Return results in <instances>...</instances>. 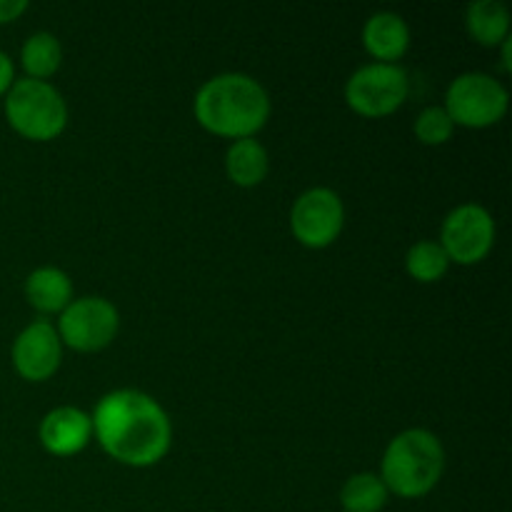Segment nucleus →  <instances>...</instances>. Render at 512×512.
Returning a JSON list of instances; mask_svg holds the SVG:
<instances>
[{"label": "nucleus", "instance_id": "7", "mask_svg": "<svg viewBox=\"0 0 512 512\" xmlns=\"http://www.w3.org/2000/svg\"><path fill=\"white\" fill-rule=\"evenodd\" d=\"M120 328V315L110 300L88 295L78 298L60 313L58 338L78 353H98L115 340Z\"/></svg>", "mask_w": 512, "mask_h": 512}, {"label": "nucleus", "instance_id": "13", "mask_svg": "<svg viewBox=\"0 0 512 512\" xmlns=\"http://www.w3.org/2000/svg\"><path fill=\"white\" fill-rule=\"evenodd\" d=\"M25 298H28L30 308H35L43 315L63 313L70 303H73V283H70L68 273L60 268H45L33 270L25 280Z\"/></svg>", "mask_w": 512, "mask_h": 512}, {"label": "nucleus", "instance_id": "17", "mask_svg": "<svg viewBox=\"0 0 512 512\" xmlns=\"http://www.w3.org/2000/svg\"><path fill=\"white\" fill-rule=\"evenodd\" d=\"M388 488L375 473H358L345 480L340 505L345 512H380L388 505Z\"/></svg>", "mask_w": 512, "mask_h": 512}, {"label": "nucleus", "instance_id": "10", "mask_svg": "<svg viewBox=\"0 0 512 512\" xmlns=\"http://www.w3.org/2000/svg\"><path fill=\"white\" fill-rule=\"evenodd\" d=\"M63 360V343L48 320H33L13 343V365L28 383H45L53 378Z\"/></svg>", "mask_w": 512, "mask_h": 512}, {"label": "nucleus", "instance_id": "11", "mask_svg": "<svg viewBox=\"0 0 512 512\" xmlns=\"http://www.w3.org/2000/svg\"><path fill=\"white\" fill-rule=\"evenodd\" d=\"M90 440H93V420L73 405H60L50 410L40 423V443L50 455H58V458L78 455L80 450L88 448Z\"/></svg>", "mask_w": 512, "mask_h": 512}, {"label": "nucleus", "instance_id": "22", "mask_svg": "<svg viewBox=\"0 0 512 512\" xmlns=\"http://www.w3.org/2000/svg\"><path fill=\"white\" fill-rule=\"evenodd\" d=\"M503 65L505 73H512V60H510V38L503 43Z\"/></svg>", "mask_w": 512, "mask_h": 512}, {"label": "nucleus", "instance_id": "16", "mask_svg": "<svg viewBox=\"0 0 512 512\" xmlns=\"http://www.w3.org/2000/svg\"><path fill=\"white\" fill-rule=\"evenodd\" d=\"M20 63H23L25 73L33 80H48L50 75L58 73L60 63H63V48L60 40L53 33H35L25 40L23 50H20Z\"/></svg>", "mask_w": 512, "mask_h": 512}, {"label": "nucleus", "instance_id": "21", "mask_svg": "<svg viewBox=\"0 0 512 512\" xmlns=\"http://www.w3.org/2000/svg\"><path fill=\"white\" fill-rule=\"evenodd\" d=\"M13 83H15V65L13 60L0 50V95L8 93V90L13 88Z\"/></svg>", "mask_w": 512, "mask_h": 512}, {"label": "nucleus", "instance_id": "20", "mask_svg": "<svg viewBox=\"0 0 512 512\" xmlns=\"http://www.w3.org/2000/svg\"><path fill=\"white\" fill-rule=\"evenodd\" d=\"M28 10V3L25 0H0V25L13 23L20 15Z\"/></svg>", "mask_w": 512, "mask_h": 512}, {"label": "nucleus", "instance_id": "8", "mask_svg": "<svg viewBox=\"0 0 512 512\" xmlns=\"http://www.w3.org/2000/svg\"><path fill=\"white\" fill-rule=\"evenodd\" d=\"M440 245L450 263L478 265L490 255L495 245V220L488 208L478 203L458 205L440 230Z\"/></svg>", "mask_w": 512, "mask_h": 512}, {"label": "nucleus", "instance_id": "3", "mask_svg": "<svg viewBox=\"0 0 512 512\" xmlns=\"http://www.w3.org/2000/svg\"><path fill=\"white\" fill-rule=\"evenodd\" d=\"M445 470V450L438 435L423 428H410L395 435L385 448L380 480L388 493L405 500H418L433 493Z\"/></svg>", "mask_w": 512, "mask_h": 512}, {"label": "nucleus", "instance_id": "9", "mask_svg": "<svg viewBox=\"0 0 512 512\" xmlns=\"http://www.w3.org/2000/svg\"><path fill=\"white\" fill-rule=\"evenodd\" d=\"M345 225V205L330 188H310L290 210V230L295 240L310 250H323L340 238Z\"/></svg>", "mask_w": 512, "mask_h": 512}, {"label": "nucleus", "instance_id": "14", "mask_svg": "<svg viewBox=\"0 0 512 512\" xmlns=\"http://www.w3.org/2000/svg\"><path fill=\"white\" fill-rule=\"evenodd\" d=\"M270 158L263 143L255 138L233 140L225 153V173L238 188H258L268 178Z\"/></svg>", "mask_w": 512, "mask_h": 512}, {"label": "nucleus", "instance_id": "1", "mask_svg": "<svg viewBox=\"0 0 512 512\" xmlns=\"http://www.w3.org/2000/svg\"><path fill=\"white\" fill-rule=\"evenodd\" d=\"M93 435L100 448L128 468H150L168 455L173 425L163 405L140 390H113L95 405Z\"/></svg>", "mask_w": 512, "mask_h": 512}, {"label": "nucleus", "instance_id": "19", "mask_svg": "<svg viewBox=\"0 0 512 512\" xmlns=\"http://www.w3.org/2000/svg\"><path fill=\"white\" fill-rule=\"evenodd\" d=\"M455 133V123L450 120V115L445 113L443 105H430L423 113L415 118V138L423 145L430 148H438L445 145Z\"/></svg>", "mask_w": 512, "mask_h": 512}, {"label": "nucleus", "instance_id": "4", "mask_svg": "<svg viewBox=\"0 0 512 512\" xmlns=\"http://www.w3.org/2000/svg\"><path fill=\"white\" fill-rule=\"evenodd\" d=\"M5 118L23 138L48 143L68 125V105L48 80L23 78L5 93Z\"/></svg>", "mask_w": 512, "mask_h": 512}, {"label": "nucleus", "instance_id": "12", "mask_svg": "<svg viewBox=\"0 0 512 512\" xmlns=\"http://www.w3.org/2000/svg\"><path fill=\"white\" fill-rule=\"evenodd\" d=\"M363 45L375 63L395 65L410 48V28L398 13H375L370 15L363 28Z\"/></svg>", "mask_w": 512, "mask_h": 512}, {"label": "nucleus", "instance_id": "2", "mask_svg": "<svg viewBox=\"0 0 512 512\" xmlns=\"http://www.w3.org/2000/svg\"><path fill=\"white\" fill-rule=\"evenodd\" d=\"M193 110L195 120L218 138H255L270 118V95L250 75L223 73L200 85Z\"/></svg>", "mask_w": 512, "mask_h": 512}, {"label": "nucleus", "instance_id": "18", "mask_svg": "<svg viewBox=\"0 0 512 512\" xmlns=\"http://www.w3.org/2000/svg\"><path fill=\"white\" fill-rule=\"evenodd\" d=\"M405 270H408L410 278L423 285L438 283L448 275L450 258L438 240H420L405 255Z\"/></svg>", "mask_w": 512, "mask_h": 512}, {"label": "nucleus", "instance_id": "15", "mask_svg": "<svg viewBox=\"0 0 512 512\" xmlns=\"http://www.w3.org/2000/svg\"><path fill=\"white\" fill-rule=\"evenodd\" d=\"M465 28L475 43L495 48L510 38V13L500 0H478V3L468 5Z\"/></svg>", "mask_w": 512, "mask_h": 512}, {"label": "nucleus", "instance_id": "5", "mask_svg": "<svg viewBox=\"0 0 512 512\" xmlns=\"http://www.w3.org/2000/svg\"><path fill=\"white\" fill-rule=\"evenodd\" d=\"M443 108L455 125L483 130L508 115L510 93L493 75L463 73L450 83Z\"/></svg>", "mask_w": 512, "mask_h": 512}, {"label": "nucleus", "instance_id": "6", "mask_svg": "<svg viewBox=\"0 0 512 512\" xmlns=\"http://www.w3.org/2000/svg\"><path fill=\"white\" fill-rule=\"evenodd\" d=\"M408 93V73L398 63L363 65L345 83V103L363 118H388L403 108Z\"/></svg>", "mask_w": 512, "mask_h": 512}]
</instances>
